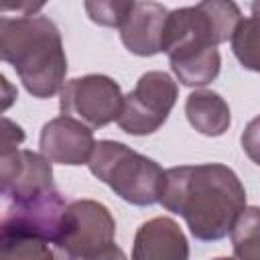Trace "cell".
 <instances>
[{
	"mask_svg": "<svg viewBox=\"0 0 260 260\" xmlns=\"http://www.w3.org/2000/svg\"><path fill=\"white\" fill-rule=\"evenodd\" d=\"M160 203L181 215L197 240L217 242L232 232L246 207V191L225 165H183L167 171Z\"/></svg>",
	"mask_w": 260,
	"mask_h": 260,
	"instance_id": "1",
	"label": "cell"
},
{
	"mask_svg": "<svg viewBox=\"0 0 260 260\" xmlns=\"http://www.w3.org/2000/svg\"><path fill=\"white\" fill-rule=\"evenodd\" d=\"M0 57L14 67L22 85L35 98L55 95L67 73L59 28L47 16L0 20Z\"/></svg>",
	"mask_w": 260,
	"mask_h": 260,
	"instance_id": "2",
	"label": "cell"
},
{
	"mask_svg": "<svg viewBox=\"0 0 260 260\" xmlns=\"http://www.w3.org/2000/svg\"><path fill=\"white\" fill-rule=\"evenodd\" d=\"M242 12L234 0H201L197 6L169 12L160 51L173 65L193 61L234 37Z\"/></svg>",
	"mask_w": 260,
	"mask_h": 260,
	"instance_id": "3",
	"label": "cell"
},
{
	"mask_svg": "<svg viewBox=\"0 0 260 260\" xmlns=\"http://www.w3.org/2000/svg\"><path fill=\"white\" fill-rule=\"evenodd\" d=\"M87 165L93 177L132 205H154L162 197L167 171L122 142H95Z\"/></svg>",
	"mask_w": 260,
	"mask_h": 260,
	"instance_id": "4",
	"label": "cell"
},
{
	"mask_svg": "<svg viewBox=\"0 0 260 260\" xmlns=\"http://www.w3.org/2000/svg\"><path fill=\"white\" fill-rule=\"evenodd\" d=\"M55 246L67 258H124V252L116 248V221L112 213L106 205L91 199H79L67 205Z\"/></svg>",
	"mask_w": 260,
	"mask_h": 260,
	"instance_id": "5",
	"label": "cell"
},
{
	"mask_svg": "<svg viewBox=\"0 0 260 260\" xmlns=\"http://www.w3.org/2000/svg\"><path fill=\"white\" fill-rule=\"evenodd\" d=\"M177 83L165 71H148L144 73L136 87L124 95V104L118 116V126L134 136L152 134L158 130L175 102H177Z\"/></svg>",
	"mask_w": 260,
	"mask_h": 260,
	"instance_id": "6",
	"label": "cell"
},
{
	"mask_svg": "<svg viewBox=\"0 0 260 260\" xmlns=\"http://www.w3.org/2000/svg\"><path fill=\"white\" fill-rule=\"evenodd\" d=\"M122 104V89L108 75H83L67 81L59 102L65 116H73L89 128H102L118 120Z\"/></svg>",
	"mask_w": 260,
	"mask_h": 260,
	"instance_id": "7",
	"label": "cell"
},
{
	"mask_svg": "<svg viewBox=\"0 0 260 260\" xmlns=\"http://www.w3.org/2000/svg\"><path fill=\"white\" fill-rule=\"evenodd\" d=\"M45 154L32 150H10L0 154V193L4 201L43 193L53 185V169Z\"/></svg>",
	"mask_w": 260,
	"mask_h": 260,
	"instance_id": "8",
	"label": "cell"
},
{
	"mask_svg": "<svg viewBox=\"0 0 260 260\" xmlns=\"http://www.w3.org/2000/svg\"><path fill=\"white\" fill-rule=\"evenodd\" d=\"M95 148L87 124L73 116H59L41 130V152L59 165H85Z\"/></svg>",
	"mask_w": 260,
	"mask_h": 260,
	"instance_id": "9",
	"label": "cell"
},
{
	"mask_svg": "<svg viewBox=\"0 0 260 260\" xmlns=\"http://www.w3.org/2000/svg\"><path fill=\"white\" fill-rule=\"evenodd\" d=\"M169 10L152 0H138L132 14L120 26V39L124 47L140 57H150L160 51L165 24Z\"/></svg>",
	"mask_w": 260,
	"mask_h": 260,
	"instance_id": "10",
	"label": "cell"
},
{
	"mask_svg": "<svg viewBox=\"0 0 260 260\" xmlns=\"http://www.w3.org/2000/svg\"><path fill=\"white\" fill-rule=\"evenodd\" d=\"M187 238L171 217H154L142 223L134 238V260H185Z\"/></svg>",
	"mask_w": 260,
	"mask_h": 260,
	"instance_id": "11",
	"label": "cell"
},
{
	"mask_svg": "<svg viewBox=\"0 0 260 260\" xmlns=\"http://www.w3.org/2000/svg\"><path fill=\"white\" fill-rule=\"evenodd\" d=\"M185 114L189 124L205 136H221L232 124L230 106L219 93L209 89L193 91L185 102Z\"/></svg>",
	"mask_w": 260,
	"mask_h": 260,
	"instance_id": "12",
	"label": "cell"
},
{
	"mask_svg": "<svg viewBox=\"0 0 260 260\" xmlns=\"http://www.w3.org/2000/svg\"><path fill=\"white\" fill-rule=\"evenodd\" d=\"M230 234L238 258L260 260V207H244Z\"/></svg>",
	"mask_w": 260,
	"mask_h": 260,
	"instance_id": "13",
	"label": "cell"
},
{
	"mask_svg": "<svg viewBox=\"0 0 260 260\" xmlns=\"http://www.w3.org/2000/svg\"><path fill=\"white\" fill-rule=\"evenodd\" d=\"M232 51L242 67L260 73V16L240 20L232 37Z\"/></svg>",
	"mask_w": 260,
	"mask_h": 260,
	"instance_id": "14",
	"label": "cell"
},
{
	"mask_svg": "<svg viewBox=\"0 0 260 260\" xmlns=\"http://www.w3.org/2000/svg\"><path fill=\"white\" fill-rule=\"evenodd\" d=\"M49 242L30 234L0 230V258H53Z\"/></svg>",
	"mask_w": 260,
	"mask_h": 260,
	"instance_id": "15",
	"label": "cell"
},
{
	"mask_svg": "<svg viewBox=\"0 0 260 260\" xmlns=\"http://www.w3.org/2000/svg\"><path fill=\"white\" fill-rule=\"evenodd\" d=\"M136 0H85V12L100 26H122L134 10Z\"/></svg>",
	"mask_w": 260,
	"mask_h": 260,
	"instance_id": "16",
	"label": "cell"
},
{
	"mask_svg": "<svg viewBox=\"0 0 260 260\" xmlns=\"http://www.w3.org/2000/svg\"><path fill=\"white\" fill-rule=\"evenodd\" d=\"M242 148L248 154L250 160H254L260 167V116L248 122L242 134Z\"/></svg>",
	"mask_w": 260,
	"mask_h": 260,
	"instance_id": "17",
	"label": "cell"
},
{
	"mask_svg": "<svg viewBox=\"0 0 260 260\" xmlns=\"http://www.w3.org/2000/svg\"><path fill=\"white\" fill-rule=\"evenodd\" d=\"M24 140V132L20 126H16L14 122H10L8 118L2 120V140H0V154L4 152H10V150H16L18 144Z\"/></svg>",
	"mask_w": 260,
	"mask_h": 260,
	"instance_id": "18",
	"label": "cell"
},
{
	"mask_svg": "<svg viewBox=\"0 0 260 260\" xmlns=\"http://www.w3.org/2000/svg\"><path fill=\"white\" fill-rule=\"evenodd\" d=\"M47 0H0V10L2 12H20L24 16L37 14Z\"/></svg>",
	"mask_w": 260,
	"mask_h": 260,
	"instance_id": "19",
	"label": "cell"
},
{
	"mask_svg": "<svg viewBox=\"0 0 260 260\" xmlns=\"http://www.w3.org/2000/svg\"><path fill=\"white\" fill-rule=\"evenodd\" d=\"M252 14L254 16H260V0H254L252 2Z\"/></svg>",
	"mask_w": 260,
	"mask_h": 260,
	"instance_id": "20",
	"label": "cell"
}]
</instances>
